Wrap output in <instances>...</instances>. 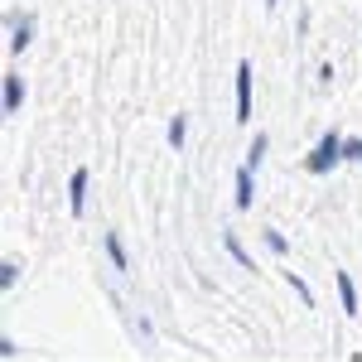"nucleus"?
I'll list each match as a JSON object with an SVG mask.
<instances>
[{
    "label": "nucleus",
    "instance_id": "2",
    "mask_svg": "<svg viewBox=\"0 0 362 362\" xmlns=\"http://www.w3.org/2000/svg\"><path fill=\"white\" fill-rule=\"evenodd\" d=\"M237 121H251V63H237Z\"/></svg>",
    "mask_w": 362,
    "mask_h": 362
},
{
    "label": "nucleus",
    "instance_id": "10",
    "mask_svg": "<svg viewBox=\"0 0 362 362\" xmlns=\"http://www.w3.org/2000/svg\"><path fill=\"white\" fill-rule=\"evenodd\" d=\"M184 136H189V126H184V116H174V121H169V145L179 150V145H184Z\"/></svg>",
    "mask_w": 362,
    "mask_h": 362
},
{
    "label": "nucleus",
    "instance_id": "1",
    "mask_svg": "<svg viewBox=\"0 0 362 362\" xmlns=\"http://www.w3.org/2000/svg\"><path fill=\"white\" fill-rule=\"evenodd\" d=\"M338 165H343V136H334V131H329V136L309 150L305 169H309V174H329V169H338Z\"/></svg>",
    "mask_w": 362,
    "mask_h": 362
},
{
    "label": "nucleus",
    "instance_id": "7",
    "mask_svg": "<svg viewBox=\"0 0 362 362\" xmlns=\"http://www.w3.org/2000/svg\"><path fill=\"white\" fill-rule=\"evenodd\" d=\"M266 150H271V136H251V150H247V169H261V160H266Z\"/></svg>",
    "mask_w": 362,
    "mask_h": 362
},
{
    "label": "nucleus",
    "instance_id": "3",
    "mask_svg": "<svg viewBox=\"0 0 362 362\" xmlns=\"http://www.w3.org/2000/svg\"><path fill=\"white\" fill-rule=\"evenodd\" d=\"M68 208H73V218L87 213V169H78V174L68 179Z\"/></svg>",
    "mask_w": 362,
    "mask_h": 362
},
{
    "label": "nucleus",
    "instance_id": "14",
    "mask_svg": "<svg viewBox=\"0 0 362 362\" xmlns=\"http://www.w3.org/2000/svg\"><path fill=\"white\" fill-rule=\"evenodd\" d=\"M266 5H276V0H266Z\"/></svg>",
    "mask_w": 362,
    "mask_h": 362
},
{
    "label": "nucleus",
    "instance_id": "4",
    "mask_svg": "<svg viewBox=\"0 0 362 362\" xmlns=\"http://www.w3.org/2000/svg\"><path fill=\"white\" fill-rule=\"evenodd\" d=\"M251 198H256V169H237V208H242V213H247L251 208Z\"/></svg>",
    "mask_w": 362,
    "mask_h": 362
},
{
    "label": "nucleus",
    "instance_id": "11",
    "mask_svg": "<svg viewBox=\"0 0 362 362\" xmlns=\"http://www.w3.org/2000/svg\"><path fill=\"white\" fill-rule=\"evenodd\" d=\"M15 276H20V266L15 261H0V290H15Z\"/></svg>",
    "mask_w": 362,
    "mask_h": 362
},
{
    "label": "nucleus",
    "instance_id": "8",
    "mask_svg": "<svg viewBox=\"0 0 362 362\" xmlns=\"http://www.w3.org/2000/svg\"><path fill=\"white\" fill-rule=\"evenodd\" d=\"M338 300H343V309H348V314L358 309V295H353V280H348V276H338Z\"/></svg>",
    "mask_w": 362,
    "mask_h": 362
},
{
    "label": "nucleus",
    "instance_id": "9",
    "mask_svg": "<svg viewBox=\"0 0 362 362\" xmlns=\"http://www.w3.org/2000/svg\"><path fill=\"white\" fill-rule=\"evenodd\" d=\"M107 256H112L116 271H126V251H121V237H107Z\"/></svg>",
    "mask_w": 362,
    "mask_h": 362
},
{
    "label": "nucleus",
    "instance_id": "6",
    "mask_svg": "<svg viewBox=\"0 0 362 362\" xmlns=\"http://www.w3.org/2000/svg\"><path fill=\"white\" fill-rule=\"evenodd\" d=\"M29 34H34V25H29V15H20V20H10V49L20 54V49H29Z\"/></svg>",
    "mask_w": 362,
    "mask_h": 362
},
{
    "label": "nucleus",
    "instance_id": "12",
    "mask_svg": "<svg viewBox=\"0 0 362 362\" xmlns=\"http://www.w3.org/2000/svg\"><path fill=\"white\" fill-rule=\"evenodd\" d=\"M343 160H362V140H343Z\"/></svg>",
    "mask_w": 362,
    "mask_h": 362
},
{
    "label": "nucleus",
    "instance_id": "5",
    "mask_svg": "<svg viewBox=\"0 0 362 362\" xmlns=\"http://www.w3.org/2000/svg\"><path fill=\"white\" fill-rule=\"evenodd\" d=\"M20 102H25V83L10 73V78H5V92H0V107H5V116L20 112Z\"/></svg>",
    "mask_w": 362,
    "mask_h": 362
},
{
    "label": "nucleus",
    "instance_id": "13",
    "mask_svg": "<svg viewBox=\"0 0 362 362\" xmlns=\"http://www.w3.org/2000/svg\"><path fill=\"white\" fill-rule=\"evenodd\" d=\"M227 251H232V256H237V261H242V266H251V256L242 247H237V237H227Z\"/></svg>",
    "mask_w": 362,
    "mask_h": 362
}]
</instances>
